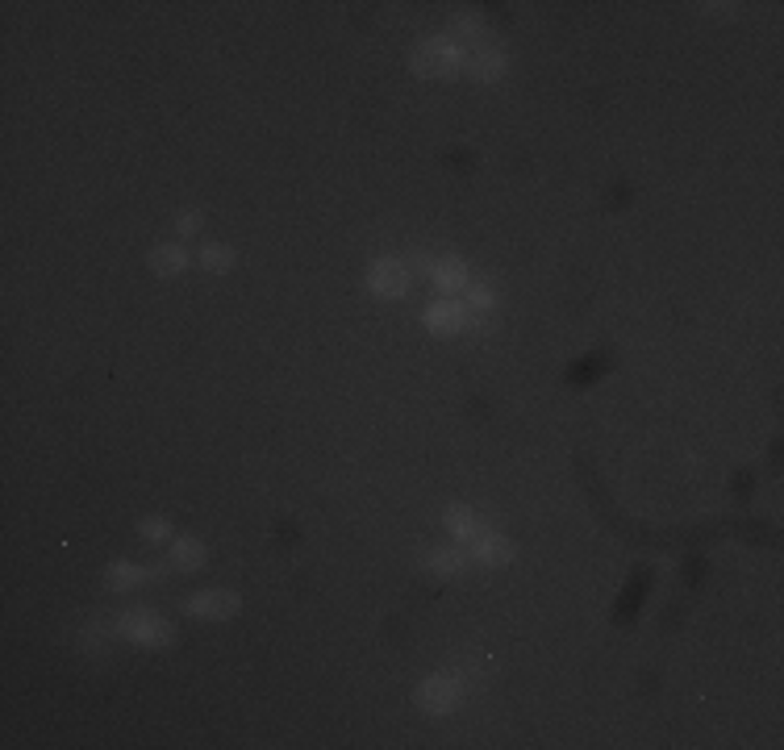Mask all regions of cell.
Returning a JSON list of instances; mask_svg holds the SVG:
<instances>
[{
  "instance_id": "obj_10",
  "label": "cell",
  "mask_w": 784,
  "mask_h": 750,
  "mask_svg": "<svg viewBox=\"0 0 784 750\" xmlns=\"http://www.w3.org/2000/svg\"><path fill=\"white\" fill-rule=\"evenodd\" d=\"M425 567L434 575H459L463 567H467V555H463L459 547H438L425 555Z\"/></svg>"
},
{
  "instance_id": "obj_5",
  "label": "cell",
  "mask_w": 784,
  "mask_h": 750,
  "mask_svg": "<svg viewBox=\"0 0 784 750\" xmlns=\"http://www.w3.org/2000/svg\"><path fill=\"white\" fill-rule=\"evenodd\" d=\"M188 613H193V617H205V622H226V617L238 613V597L226 592V588H209V592H196V597L188 600Z\"/></svg>"
},
{
  "instance_id": "obj_11",
  "label": "cell",
  "mask_w": 784,
  "mask_h": 750,
  "mask_svg": "<svg viewBox=\"0 0 784 750\" xmlns=\"http://www.w3.org/2000/svg\"><path fill=\"white\" fill-rule=\"evenodd\" d=\"M154 572H146V567H134V563H113L109 567V588L113 592H126V588H138V584H146Z\"/></svg>"
},
{
  "instance_id": "obj_16",
  "label": "cell",
  "mask_w": 784,
  "mask_h": 750,
  "mask_svg": "<svg viewBox=\"0 0 784 750\" xmlns=\"http://www.w3.org/2000/svg\"><path fill=\"white\" fill-rule=\"evenodd\" d=\"M455 34H459V42H476L480 34H484V21H480L476 13H467V17L455 21Z\"/></svg>"
},
{
  "instance_id": "obj_12",
  "label": "cell",
  "mask_w": 784,
  "mask_h": 750,
  "mask_svg": "<svg viewBox=\"0 0 784 750\" xmlns=\"http://www.w3.org/2000/svg\"><path fill=\"white\" fill-rule=\"evenodd\" d=\"M171 563L193 572V567H201V563H205V547H201V542H193V538H171Z\"/></svg>"
},
{
  "instance_id": "obj_2",
  "label": "cell",
  "mask_w": 784,
  "mask_h": 750,
  "mask_svg": "<svg viewBox=\"0 0 784 750\" xmlns=\"http://www.w3.org/2000/svg\"><path fill=\"white\" fill-rule=\"evenodd\" d=\"M367 288H372L375 296H384V301L405 296L409 293V263H405V259H380V263H372Z\"/></svg>"
},
{
  "instance_id": "obj_17",
  "label": "cell",
  "mask_w": 784,
  "mask_h": 750,
  "mask_svg": "<svg viewBox=\"0 0 784 750\" xmlns=\"http://www.w3.org/2000/svg\"><path fill=\"white\" fill-rule=\"evenodd\" d=\"M138 530H142L146 538H151V542H168V538H171V525L163 522V517H146V522H142Z\"/></svg>"
},
{
  "instance_id": "obj_14",
  "label": "cell",
  "mask_w": 784,
  "mask_h": 750,
  "mask_svg": "<svg viewBox=\"0 0 784 750\" xmlns=\"http://www.w3.org/2000/svg\"><path fill=\"white\" fill-rule=\"evenodd\" d=\"M463 305L467 309H476V313H492V305H497V296H492V288H484V284H467L463 288Z\"/></svg>"
},
{
  "instance_id": "obj_18",
  "label": "cell",
  "mask_w": 784,
  "mask_h": 750,
  "mask_svg": "<svg viewBox=\"0 0 784 750\" xmlns=\"http://www.w3.org/2000/svg\"><path fill=\"white\" fill-rule=\"evenodd\" d=\"M196 229H201V217H196V213H184V217H180V234H196Z\"/></svg>"
},
{
  "instance_id": "obj_15",
  "label": "cell",
  "mask_w": 784,
  "mask_h": 750,
  "mask_svg": "<svg viewBox=\"0 0 784 750\" xmlns=\"http://www.w3.org/2000/svg\"><path fill=\"white\" fill-rule=\"evenodd\" d=\"M230 263H234V255L226 251V246H213V242H209V246H201V268H205V271H226Z\"/></svg>"
},
{
  "instance_id": "obj_8",
  "label": "cell",
  "mask_w": 784,
  "mask_h": 750,
  "mask_svg": "<svg viewBox=\"0 0 784 750\" xmlns=\"http://www.w3.org/2000/svg\"><path fill=\"white\" fill-rule=\"evenodd\" d=\"M151 268L159 271V276H180V271L188 268V251L176 246V242H163V246L151 251Z\"/></svg>"
},
{
  "instance_id": "obj_7",
  "label": "cell",
  "mask_w": 784,
  "mask_h": 750,
  "mask_svg": "<svg viewBox=\"0 0 784 750\" xmlns=\"http://www.w3.org/2000/svg\"><path fill=\"white\" fill-rule=\"evenodd\" d=\"M430 280L442 288V293H463L467 288V268H463L459 259H438V263H430Z\"/></svg>"
},
{
  "instance_id": "obj_3",
  "label": "cell",
  "mask_w": 784,
  "mask_h": 750,
  "mask_svg": "<svg viewBox=\"0 0 784 750\" xmlns=\"http://www.w3.org/2000/svg\"><path fill=\"white\" fill-rule=\"evenodd\" d=\"M121 634H126L129 642H138V647H163L171 638V630H168V622H159L154 613L134 609L126 622H121Z\"/></svg>"
},
{
  "instance_id": "obj_13",
  "label": "cell",
  "mask_w": 784,
  "mask_h": 750,
  "mask_svg": "<svg viewBox=\"0 0 784 750\" xmlns=\"http://www.w3.org/2000/svg\"><path fill=\"white\" fill-rule=\"evenodd\" d=\"M447 530L455 534V542H472L480 534V522L472 509H450L447 513Z\"/></svg>"
},
{
  "instance_id": "obj_6",
  "label": "cell",
  "mask_w": 784,
  "mask_h": 750,
  "mask_svg": "<svg viewBox=\"0 0 784 750\" xmlns=\"http://www.w3.org/2000/svg\"><path fill=\"white\" fill-rule=\"evenodd\" d=\"M472 559L489 563V567H501V563L514 559V547H509V538H501V534H476L472 538Z\"/></svg>"
},
{
  "instance_id": "obj_4",
  "label": "cell",
  "mask_w": 784,
  "mask_h": 750,
  "mask_svg": "<svg viewBox=\"0 0 784 750\" xmlns=\"http://www.w3.org/2000/svg\"><path fill=\"white\" fill-rule=\"evenodd\" d=\"M459 680L455 675H430L422 688H417V705L425 713H450L455 709V700H459Z\"/></svg>"
},
{
  "instance_id": "obj_1",
  "label": "cell",
  "mask_w": 784,
  "mask_h": 750,
  "mask_svg": "<svg viewBox=\"0 0 784 750\" xmlns=\"http://www.w3.org/2000/svg\"><path fill=\"white\" fill-rule=\"evenodd\" d=\"M463 67V46L450 38H430L422 42L417 51H413V71L417 76H450V71H459Z\"/></svg>"
},
{
  "instance_id": "obj_9",
  "label": "cell",
  "mask_w": 784,
  "mask_h": 750,
  "mask_svg": "<svg viewBox=\"0 0 784 750\" xmlns=\"http://www.w3.org/2000/svg\"><path fill=\"white\" fill-rule=\"evenodd\" d=\"M505 71V54L501 51H476L467 59V76L480 79V84H492V79H501Z\"/></svg>"
}]
</instances>
